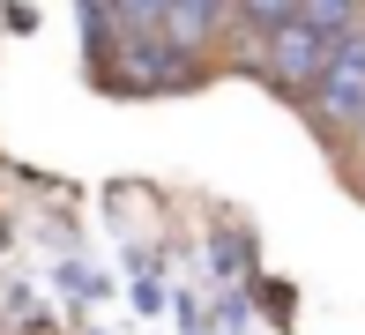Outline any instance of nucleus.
<instances>
[{
    "label": "nucleus",
    "mask_w": 365,
    "mask_h": 335,
    "mask_svg": "<svg viewBox=\"0 0 365 335\" xmlns=\"http://www.w3.org/2000/svg\"><path fill=\"white\" fill-rule=\"evenodd\" d=\"M328 60H336V38L313 30L306 15H298V23H276V30H246V75H261L298 112H306V97H313V82H321Z\"/></svg>",
    "instance_id": "f257e3e1"
},
{
    "label": "nucleus",
    "mask_w": 365,
    "mask_h": 335,
    "mask_svg": "<svg viewBox=\"0 0 365 335\" xmlns=\"http://www.w3.org/2000/svg\"><path fill=\"white\" fill-rule=\"evenodd\" d=\"M231 8H239V0H172V8H164V38L187 60H202L209 45H217V30L231 23Z\"/></svg>",
    "instance_id": "f03ea898"
},
{
    "label": "nucleus",
    "mask_w": 365,
    "mask_h": 335,
    "mask_svg": "<svg viewBox=\"0 0 365 335\" xmlns=\"http://www.w3.org/2000/svg\"><path fill=\"white\" fill-rule=\"evenodd\" d=\"M306 23L328 30V38H343V30L365 23V0H306Z\"/></svg>",
    "instance_id": "7ed1b4c3"
},
{
    "label": "nucleus",
    "mask_w": 365,
    "mask_h": 335,
    "mask_svg": "<svg viewBox=\"0 0 365 335\" xmlns=\"http://www.w3.org/2000/svg\"><path fill=\"white\" fill-rule=\"evenodd\" d=\"M239 15L246 30H276V23H298V15H306V0H239Z\"/></svg>",
    "instance_id": "20e7f679"
},
{
    "label": "nucleus",
    "mask_w": 365,
    "mask_h": 335,
    "mask_svg": "<svg viewBox=\"0 0 365 335\" xmlns=\"http://www.w3.org/2000/svg\"><path fill=\"white\" fill-rule=\"evenodd\" d=\"M164 8H172V0H112V15H120L127 30H164Z\"/></svg>",
    "instance_id": "39448f33"
},
{
    "label": "nucleus",
    "mask_w": 365,
    "mask_h": 335,
    "mask_svg": "<svg viewBox=\"0 0 365 335\" xmlns=\"http://www.w3.org/2000/svg\"><path fill=\"white\" fill-rule=\"evenodd\" d=\"M358 194H365V157H358Z\"/></svg>",
    "instance_id": "423d86ee"
}]
</instances>
